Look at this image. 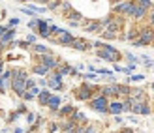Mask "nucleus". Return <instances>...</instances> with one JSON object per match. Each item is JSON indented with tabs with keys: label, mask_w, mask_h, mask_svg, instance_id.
Segmentation results:
<instances>
[{
	"label": "nucleus",
	"mask_w": 154,
	"mask_h": 133,
	"mask_svg": "<svg viewBox=\"0 0 154 133\" xmlns=\"http://www.w3.org/2000/svg\"><path fill=\"white\" fill-rule=\"evenodd\" d=\"M13 133H23V129H21V128H15V131H13Z\"/></svg>",
	"instance_id": "nucleus-39"
},
{
	"label": "nucleus",
	"mask_w": 154,
	"mask_h": 133,
	"mask_svg": "<svg viewBox=\"0 0 154 133\" xmlns=\"http://www.w3.org/2000/svg\"><path fill=\"white\" fill-rule=\"evenodd\" d=\"M119 133H134V129L132 128H124V129H120Z\"/></svg>",
	"instance_id": "nucleus-36"
},
{
	"label": "nucleus",
	"mask_w": 154,
	"mask_h": 133,
	"mask_svg": "<svg viewBox=\"0 0 154 133\" xmlns=\"http://www.w3.org/2000/svg\"><path fill=\"white\" fill-rule=\"evenodd\" d=\"M26 120H28L30 124H34V120H36V114H32V113H28V114H26Z\"/></svg>",
	"instance_id": "nucleus-34"
},
{
	"label": "nucleus",
	"mask_w": 154,
	"mask_h": 133,
	"mask_svg": "<svg viewBox=\"0 0 154 133\" xmlns=\"http://www.w3.org/2000/svg\"><path fill=\"white\" fill-rule=\"evenodd\" d=\"M17 23H19V19H17V17H13V19H10V26H15V25H17Z\"/></svg>",
	"instance_id": "nucleus-35"
},
{
	"label": "nucleus",
	"mask_w": 154,
	"mask_h": 133,
	"mask_svg": "<svg viewBox=\"0 0 154 133\" xmlns=\"http://www.w3.org/2000/svg\"><path fill=\"white\" fill-rule=\"evenodd\" d=\"M83 77H85L87 81H96V79H98V75H96V73H87V75H83Z\"/></svg>",
	"instance_id": "nucleus-31"
},
{
	"label": "nucleus",
	"mask_w": 154,
	"mask_h": 133,
	"mask_svg": "<svg viewBox=\"0 0 154 133\" xmlns=\"http://www.w3.org/2000/svg\"><path fill=\"white\" fill-rule=\"evenodd\" d=\"M88 105H90V109H94L96 113H107V107H109V99L107 98H103V96H96V98H92L90 101H88Z\"/></svg>",
	"instance_id": "nucleus-2"
},
{
	"label": "nucleus",
	"mask_w": 154,
	"mask_h": 133,
	"mask_svg": "<svg viewBox=\"0 0 154 133\" xmlns=\"http://www.w3.org/2000/svg\"><path fill=\"white\" fill-rule=\"evenodd\" d=\"M134 2H119L113 6V13L115 15H130V10H132Z\"/></svg>",
	"instance_id": "nucleus-9"
},
{
	"label": "nucleus",
	"mask_w": 154,
	"mask_h": 133,
	"mask_svg": "<svg viewBox=\"0 0 154 133\" xmlns=\"http://www.w3.org/2000/svg\"><path fill=\"white\" fill-rule=\"evenodd\" d=\"M126 58H128L130 62H132V64H130V66H135V64H137V56H134L132 53H126Z\"/></svg>",
	"instance_id": "nucleus-27"
},
{
	"label": "nucleus",
	"mask_w": 154,
	"mask_h": 133,
	"mask_svg": "<svg viewBox=\"0 0 154 133\" xmlns=\"http://www.w3.org/2000/svg\"><path fill=\"white\" fill-rule=\"evenodd\" d=\"M32 51H34L36 54H40V56H43V54H51L49 47H45V45H42V43H36V45H32Z\"/></svg>",
	"instance_id": "nucleus-19"
},
{
	"label": "nucleus",
	"mask_w": 154,
	"mask_h": 133,
	"mask_svg": "<svg viewBox=\"0 0 154 133\" xmlns=\"http://www.w3.org/2000/svg\"><path fill=\"white\" fill-rule=\"evenodd\" d=\"M137 41L141 45H149V43H154V30L150 26H143L139 28V38H137Z\"/></svg>",
	"instance_id": "nucleus-5"
},
{
	"label": "nucleus",
	"mask_w": 154,
	"mask_h": 133,
	"mask_svg": "<svg viewBox=\"0 0 154 133\" xmlns=\"http://www.w3.org/2000/svg\"><path fill=\"white\" fill-rule=\"evenodd\" d=\"M34 86H36L34 79H30V77H28V79H26V83H25V88H26V90H30V88H34Z\"/></svg>",
	"instance_id": "nucleus-28"
},
{
	"label": "nucleus",
	"mask_w": 154,
	"mask_h": 133,
	"mask_svg": "<svg viewBox=\"0 0 154 133\" xmlns=\"http://www.w3.org/2000/svg\"><path fill=\"white\" fill-rule=\"evenodd\" d=\"M17 118H19V113L15 111V113H11V114H10V118H8V122H15Z\"/></svg>",
	"instance_id": "nucleus-32"
},
{
	"label": "nucleus",
	"mask_w": 154,
	"mask_h": 133,
	"mask_svg": "<svg viewBox=\"0 0 154 133\" xmlns=\"http://www.w3.org/2000/svg\"><path fill=\"white\" fill-rule=\"evenodd\" d=\"M51 90L49 88H43L40 94H38V103H40L42 107H47V103H49V99H51Z\"/></svg>",
	"instance_id": "nucleus-15"
},
{
	"label": "nucleus",
	"mask_w": 154,
	"mask_h": 133,
	"mask_svg": "<svg viewBox=\"0 0 154 133\" xmlns=\"http://www.w3.org/2000/svg\"><path fill=\"white\" fill-rule=\"evenodd\" d=\"M147 17H149V26L154 30V8H152V10L149 11V15H147Z\"/></svg>",
	"instance_id": "nucleus-25"
},
{
	"label": "nucleus",
	"mask_w": 154,
	"mask_h": 133,
	"mask_svg": "<svg viewBox=\"0 0 154 133\" xmlns=\"http://www.w3.org/2000/svg\"><path fill=\"white\" fill-rule=\"evenodd\" d=\"M130 92H132V88H130V84H119V96L130 98Z\"/></svg>",
	"instance_id": "nucleus-21"
},
{
	"label": "nucleus",
	"mask_w": 154,
	"mask_h": 133,
	"mask_svg": "<svg viewBox=\"0 0 154 133\" xmlns=\"http://www.w3.org/2000/svg\"><path fill=\"white\" fill-rule=\"evenodd\" d=\"M13 38H15V28H6L4 36L0 38V51H2V49H8V45H11Z\"/></svg>",
	"instance_id": "nucleus-8"
},
{
	"label": "nucleus",
	"mask_w": 154,
	"mask_h": 133,
	"mask_svg": "<svg viewBox=\"0 0 154 133\" xmlns=\"http://www.w3.org/2000/svg\"><path fill=\"white\" fill-rule=\"evenodd\" d=\"M143 79H145V75H141V73H135L132 77H128V81H143Z\"/></svg>",
	"instance_id": "nucleus-30"
},
{
	"label": "nucleus",
	"mask_w": 154,
	"mask_h": 133,
	"mask_svg": "<svg viewBox=\"0 0 154 133\" xmlns=\"http://www.w3.org/2000/svg\"><path fill=\"white\" fill-rule=\"evenodd\" d=\"M100 94L107 99L119 96V83H111V84H105V86H100Z\"/></svg>",
	"instance_id": "nucleus-6"
},
{
	"label": "nucleus",
	"mask_w": 154,
	"mask_h": 133,
	"mask_svg": "<svg viewBox=\"0 0 154 133\" xmlns=\"http://www.w3.org/2000/svg\"><path fill=\"white\" fill-rule=\"evenodd\" d=\"M83 133H100L96 126H85L83 128Z\"/></svg>",
	"instance_id": "nucleus-24"
},
{
	"label": "nucleus",
	"mask_w": 154,
	"mask_h": 133,
	"mask_svg": "<svg viewBox=\"0 0 154 133\" xmlns=\"http://www.w3.org/2000/svg\"><path fill=\"white\" fill-rule=\"evenodd\" d=\"M85 26V32H90V34H102L103 26L100 25V21H88V23H83Z\"/></svg>",
	"instance_id": "nucleus-11"
},
{
	"label": "nucleus",
	"mask_w": 154,
	"mask_h": 133,
	"mask_svg": "<svg viewBox=\"0 0 154 133\" xmlns=\"http://www.w3.org/2000/svg\"><path fill=\"white\" fill-rule=\"evenodd\" d=\"M102 38H103V40H117V38H119V34H113V32H107V30H102Z\"/></svg>",
	"instance_id": "nucleus-22"
},
{
	"label": "nucleus",
	"mask_w": 154,
	"mask_h": 133,
	"mask_svg": "<svg viewBox=\"0 0 154 133\" xmlns=\"http://www.w3.org/2000/svg\"><path fill=\"white\" fill-rule=\"evenodd\" d=\"M4 32H6V26H2V25H0V38L4 36Z\"/></svg>",
	"instance_id": "nucleus-38"
},
{
	"label": "nucleus",
	"mask_w": 154,
	"mask_h": 133,
	"mask_svg": "<svg viewBox=\"0 0 154 133\" xmlns=\"http://www.w3.org/2000/svg\"><path fill=\"white\" fill-rule=\"evenodd\" d=\"M19 47H23V49H26V47H28V43H26V41H19Z\"/></svg>",
	"instance_id": "nucleus-37"
},
{
	"label": "nucleus",
	"mask_w": 154,
	"mask_h": 133,
	"mask_svg": "<svg viewBox=\"0 0 154 133\" xmlns=\"http://www.w3.org/2000/svg\"><path fill=\"white\" fill-rule=\"evenodd\" d=\"M130 113L147 116V114H150V113H152V109L149 107V103H134V105H132V111H130Z\"/></svg>",
	"instance_id": "nucleus-12"
},
{
	"label": "nucleus",
	"mask_w": 154,
	"mask_h": 133,
	"mask_svg": "<svg viewBox=\"0 0 154 133\" xmlns=\"http://www.w3.org/2000/svg\"><path fill=\"white\" fill-rule=\"evenodd\" d=\"M70 47L75 49V51H88L90 47H92V43L87 41V40H83V38H73V41H72Z\"/></svg>",
	"instance_id": "nucleus-10"
},
{
	"label": "nucleus",
	"mask_w": 154,
	"mask_h": 133,
	"mask_svg": "<svg viewBox=\"0 0 154 133\" xmlns=\"http://www.w3.org/2000/svg\"><path fill=\"white\" fill-rule=\"evenodd\" d=\"M150 88H152V90H154V84H152V86H150Z\"/></svg>",
	"instance_id": "nucleus-40"
},
{
	"label": "nucleus",
	"mask_w": 154,
	"mask_h": 133,
	"mask_svg": "<svg viewBox=\"0 0 154 133\" xmlns=\"http://www.w3.org/2000/svg\"><path fill=\"white\" fill-rule=\"evenodd\" d=\"M25 41H26L28 45H36V36H34V34H28Z\"/></svg>",
	"instance_id": "nucleus-29"
},
{
	"label": "nucleus",
	"mask_w": 154,
	"mask_h": 133,
	"mask_svg": "<svg viewBox=\"0 0 154 133\" xmlns=\"http://www.w3.org/2000/svg\"><path fill=\"white\" fill-rule=\"evenodd\" d=\"M94 47H98V51H96L98 58H103V60H107V62H119V60H120V56H122V54H120L117 49H115V47L107 45V43L96 41V43H94Z\"/></svg>",
	"instance_id": "nucleus-1"
},
{
	"label": "nucleus",
	"mask_w": 154,
	"mask_h": 133,
	"mask_svg": "<svg viewBox=\"0 0 154 133\" xmlns=\"http://www.w3.org/2000/svg\"><path fill=\"white\" fill-rule=\"evenodd\" d=\"M38 62H40V64H43L45 68L49 69V71H57L58 66L62 64V62H60V60L55 56V54H43V56L38 58Z\"/></svg>",
	"instance_id": "nucleus-3"
},
{
	"label": "nucleus",
	"mask_w": 154,
	"mask_h": 133,
	"mask_svg": "<svg viewBox=\"0 0 154 133\" xmlns=\"http://www.w3.org/2000/svg\"><path fill=\"white\" fill-rule=\"evenodd\" d=\"M47 107L51 109L53 113H58V109H60V96H51V99H49Z\"/></svg>",
	"instance_id": "nucleus-18"
},
{
	"label": "nucleus",
	"mask_w": 154,
	"mask_h": 133,
	"mask_svg": "<svg viewBox=\"0 0 154 133\" xmlns=\"http://www.w3.org/2000/svg\"><path fill=\"white\" fill-rule=\"evenodd\" d=\"M107 113L113 116H120L124 113V107H122V101H109V107H107Z\"/></svg>",
	"instance_id": "nucleus-13"
},
{
	"label": "nucleus",
	"mask_w": 154,
	"mask_h": 133,
	"mask_svg": "<svg viewBox=\"0 0 154 133\" xmlns=\"http://www.w3.org/2000/svg\"><path fill=\"white\" fill-rule=\"evenodd\" d=\"M0 133H8V131H0Z\"/></svg>",
	"instance_id": "nucleus-41"
},
{
	"label": "nucleus",
	"mask_w": 154,
	"mask_h": 133,
	"mask_svg": "<svg viewBox=\"0 0 154 133\" xmlns=\"http://www.w3.org/2000/svg\"><path fill=\"white\" fill-rule=\"evenodd\" d=\"M149 15V11L145 10V8H141V6H137L135 2L132 4V10H130V15L128 17H132V19H135V21H141V19H145Z\"/></svg>",
	"instance_id": "nucleus-7"
},
{
	"label": "nucleus",
	"mask_w": 154,
	"mask_h": 133,
	"mask_svg": "<svg viewBox=\"0 0 154 133\" xmlns=\"http://www.w3.org/2000/svg\"><path fill=\"white\" fill-rule=\"evenodd\" d=\"M58 8H60V2H49L45 6V10H58Z\"/></svg>",
	"instance_id": "nucleus-26"
},
{
	"label": "nucleus",
	"mask_w": 154,
	"mask_h": 133,
	"mask_svg": "<svg viewBox=\"0 0 154 133\" xmlns=\"http://www.w3.org/2000/svg\"><path fill=\"white\" fill-rule=\"evenodd\" d=\"M77 111V109L73 107V105H64V107H60L58 109V113H55V114H58V116H62V118H66V116H68V118H70V116L73 114Z\"/></svg>",
	"instance_id": "nucleus-17"
},
{
	"label": "nucleus",
	"mask_w": 154,
	"mask_h": 133,
	"mask_svg": "<svg viewBox=\"0 0 154 133\" xmlns=\"http://www.w3.org/2000/svg\"><path fill=\"white\" fill-rule=\"evenodd\" d=\"M40 23H42V19H38V17H34L32 21L28 23V28H32V30H36L38 26H40Z\"/></svg>",
	"instance_id": "nucleus-23"
},
{
	"label": "nucleus",
	"mask_w": 154,
	"mask_h": 133,
	"mask_svg": "<svg viewBox=\"0 0 154 133\" xmlns=\"http://www.w3.org/2000/svg\"><path fill=\"white\" fill-rule=\"evenodd\" d=\"M38 34L42 38H51V23L49 21H42L38 26Z\"/></svg>",
	"instance_id": "nucleus-16"
},
{
	"label": "nucleus",
	"mask_w": 154,
	"mask_h": 133,
	"mask_svg": "<svg viewBox=\"0 0 154 133\" xmlns=\"http://www.w3.org/2000/svg\"><path fill=\"white\" fill-rule=\"evenodd\" d=\"M49 40H53L55 43L68 45V47H70V45H72V41H73V34H72V32H68V30H64V28H58L57 38H49Z\"/></svg>",
	"instance_id": "nucleus-4"
},
{
	"label": "nucleus",
	"mask_w": 154,
	"mask_h": 133,
	"mask_svg": "<svg viewBox=\"0 0 154 133\" xmlns=\"http://www.w3.org/2000/svg\"><path fill=\"white\" fill-rule=\"evenodd\" d=\"M25 83H26V81H21V79H11V90H13L15 94H17V96H23V94L26 92Z\"/></svg>",
	"instance_id": "nucleus-14"
},
{
	"label": "nucleus",
	"mask_w": 154,
	"mask_h": 133,
	"mask_svg": "<svg viewBox=\"0 0 154 133\" xmlns=\"http://www.w3.org/2000/svg\"><path fill=\"white\" fill-rule=\"evenodd\" d=\"M32 71H34L36 75H49V73H51V71H49V69L45 68L43 64H40V62H38V64H34V66H32Z\"/></svg>",
	"instance_id": "nucleus-20"
},
{
	"label": "nucleus",
	"mask_w": 154,
	"mask_h": 133,
	"mask_svg": "<svg viewBox=\"0 0 154 133\" xmlns=\"http://www.w3.org/2000/svg\"><path fill=\"white\" fill-rule=\"evenodd\" d=\"M57 129H58V124H57V122H51V124H49V131L53 133V131H57Z\"/></svg>",
	"instance_id": "nucleus-33"
}]
</instances>
